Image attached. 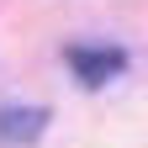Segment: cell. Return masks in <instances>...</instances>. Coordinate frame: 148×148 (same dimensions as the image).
<instances>
[{
    "mask_svg": "<svg viewBox=\"0 0 148 148\" xmlns=\"http://www.w3.org/2000/svg\"><path fill=\"white\" fill-rule=\"evenodd\" d=\"M69 69H74L79 85L101 90L106 79H116V74L127 69V53L122 48H69Z\"/></svg>",
    "mask_w": 148,
    "mask_h": 148,
    "instance_id": "6da1fadb",
    "label": "cell"
},
{
    "mask_svg": "<svg viewBox=\"0 0 148 148\" xmlns=\"http://www.w3.org/2000/svg\"><path fill=\"white\" fill-rule=\"evenodd\" d=\"M42 127H48V111L42 106H0V148L37 143Z\"/></svg>",
    "mask_w": 148,
    "mask_h": 148,
    "instance_id": "7a4b0ae2",
    "label": "cell"
}]
</instances>
